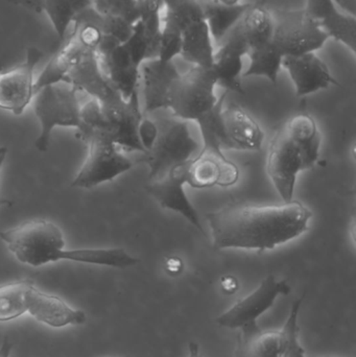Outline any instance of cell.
Wrapping results in <instances>:
<instances>
[{
	"instance_id": "6da1fadb",
	"label": "cell",
	"mask_w": 356,
	"mask_h": 357,
	"mask_svg": "<svg viewBox=\"0 0 356 357\" xmlns=\"http://www.w3.org/2000/svg\"><path fill=\"white\" fill-rule=\"evenodd\" d=\"M313 213L301 202L233 203L206 214L215 249H275L309 230Z\"/></svg>"
},
{
	"instance_id": "7a4b0ae2",
	"label": "cell",
	"mask_w": 356,
	"mask_h": 357,
	"mask_svg": "<svg viewBox=\"0 0 356 357\" xmlns=\"http://www.w3.org/2000/svg\"><path fill=\"white\" fill-rule=\"evenodd\" d=\"M0 239L20 264L40 268L59 261L127 268L139 262L121 248L66 249L61 229L47 220H33L0 231Z\"/></svg>"
},
{
	"instance_id": "3957f363",
	"label": "cell",
	"mask_w": 356,
	"mask_h": 357,
	"mask_svg": "<svg viewBox=\"0 0 356 357\" xmlns=\"http://www.w3.org/2000/svg\"><path fill=\"white\" fill-rule=\"evenodd\" d=\"M144 117L140 111L138 92L121 108L102 111L95 100L82 106V126L77 136L89 131L106 134L119 149L146 153L140 139V127Z\"/></svg>"
},
{
	"instance_id": "277c9868",
	"label": "cell",
	"mask_w": 356,
	"mask_h": 357,
	"mask_svg": "<svg viewBox=\"0 0 356 357\" xmlns=\"http://www.w3.org/2000/svg\"><path fill=\"white\" fill-rule=\"evenodd\" d=\"M77 92L72 86L60 83L42 88L33 96L31 104L40 127L35 146L39 152L48 150L56 128H81L83 105Z\"/></svg>"
},
{
	"instance_id": "5b68a950",
	"label": "cell",
	"mask_w": 356,
	"mask_h": 357,
	"mask_svg": "<svg viewBox=\"0 0 356 357\" xmlns=\"http://www.w3.org/2000/svg\"><path fill=\"white\" fill-rule=\"evenodd\" d=\"M87 144V156L71 182L75 188L91 189L111 182L133 167V161L106 134L89 131L79 136Z\"/></svg>"
},
{
	"instance_id": "8992f818",
	"label": "cell",
	"mask_w": 356,
	"mask_h": 357,
	"mask_svg": "<svg viewBox=\"0 0 356 357\" xmlns=\"http://www.w3.org/2000/svg\"><path fill=\"white\" fill-rule=\"evenodd\" d=\"M274 33L272 43L284 56L316 52L327 43V37L317 21L311 18L304 8L272 10Z\"/></svg>"
},
{
	"instance_id": "52a82bcc",
	"label": "cell",
	"mask_w": 356,
	"mask_h": 357,
	"mask_svg": "<svg viewBox=\"0 0 356 357\" xmlns=\"http://www.w3.org/2000/svg\"><path fill=\"white\" fill-rule=\"evenodd\" d=\"M215 86L212 68L194 66L180 73L173 83L169 109L181 121H196L217 105Z\"/></svg>"
},
{
	"instance_id": "ba28073f",
	"label": "cell",
	"mask_w": 356,
	"mask_h": 357,
	"mask_svg": "<svg viewBox=\"0 0 356 357\" xmlns=\"http://www.w3.org/2000/svg\"><path fill=\"white\" fill-rule=\"evenodd\" d=\"M198 146L190 134L187 121H169L158 128L154 144L144 154V161L150 169V180H157L173 167L189 162Z\"/></svg>"
},
{
	"instance_id": "9c48e42d",
	"label": "cell",
	"mask_w": 356,
	"mask_h": 357,
	"mask_svg": "<svg viewBox=\"0 0 356 357\" xmlns=\"http://www.w3.org/2000/svg\"><path fill=\"white\" fill-rule=\"evenodd\" d=\"M43 52L29 47L24 61L0 73V110L10 114H23L35 96V70Z\"/></svg>"
},
{
	"instance_id": "30bf717a",
	"label": "cell",
	"mask_w": 356,
	"mask_h": 357,
	"mask_svg": "<svg viewBox=\"0 0 356 357\" xmlns=\"http://www.w3.org/2000/svg\"><path fill=\"white\" fill-rule=\"evenodd\" d=\"M290 293L291 287L286 280H277L275 276L270 275L250 295L217 317L215 322L219 326L229 329H242L255 324L257 319L274 305L279 296Z\"/></svg>"
},
{
	"instance_id": "8fae6325",
	"label": "cell",
	"mask_w": 356,
	"mask_h": 357,
	"mask_svg": "<svg viewBox=\"0 0 356 357\" xmlns=\"http://www.w3.org/2000/svg\"><path fill=\"white\" fill-rule=\"evenodd\" d=\"M268 174L284 203L293 201L297 176L303 167L302 154L284 127L278 130L270 146Z\"/></svg>"
},
{
	"instance_id": "7c38bea8",
	"label": "cell",
	"mask_w": 356,
	"mask_h": 357,
	"mask_svg": "<svg viewBox=\"0 0 356 357\" xmlns=\"http://www.w3.org/2000/svg\"><path fill=\"white\" fill-rule=\"evenodd\" d=\"M238 23L224 38L221 47L215 52L212 70L217 85L225 88L226 91L245 94L242 77L244 58L248 54L249 46Z\"/></svg>"
},
{
	"instance_id": "4fadbf2b",
	"label": "cell",
	"mask_w": 356,
	"mask_h": 357,
	"mask_svg": "<svg viewBox=\"0 0 356 357\" xmlns=\"http://www.w3.org/2000/svg\"><path fill=\"white\" fill-rule=\"evenodd\" d=\"M192 161V160H190ZM189 162L178 165L169 173L146 185V191L165 209L173 210L183 215L200 231H203L198 211L186 195L184 185L187 184Z\"/></svg>"
},
{
	"instance_id": "5bb4252c",
	"label": "cell",
	"mask_w": 356,
	"mask_h": 357,
	"mask_svg": "<svg viewBox=\"0 0 356 357\" xmlns=\"http://www.w3.org/2000/svg\"><path fill=\"white\" fill-rule=\"evenodd\" d=\"M282 67L294 83L297 96H309L338 85L326 63L316 52L284 56Z\"/></svg>"
},
{
	"instance_id": "9a60e30c",
	"label": "cell",
	"mask_w": 356,
	"mask_h": 357,
	"mask_svg": "<svg viewBox=\"0 0 356 357\" xmlns=\"http://www.w3.org/2000/svg\"><path fill=\"white\" fill-rule=\"evenodd\" d=\"M180 73L173 62L146 61L140 69L144 81V112L169 109L171 88Z\"/></svg>"
},
{
	"instance_id": "2e32d148",
	"label": "cell",
	"mask_w": 356,
	"mask_h": 357,
	"mask_svg": "<svg viewBox=\"0 0 356 357\" xmlns=\"http://www.w3.org/2000/svg\"><path fill=\"white\" fill-rule=\"evenodd\" d=\"M238 178V169L225 156L201 153L190 161L187 184L192 188L228 187Z\"/></svg>"
},
{
	"instance_id": "e0dca14e",
	"label": "cell",
	"mask_w": 356,
	"mask_h": 357,
	"mask_svg": "<svg viewBox=\"0 0 356 357\" xmlns=\"http://www.w3.org/2000/svg\"><path fill=\"white\" fill-rule=\"evenodd\" d=\"M36 13H44L49 18L59 44H62L77 16L93 6V0H8Z\"/></svg>"
},
{
	"instance_id": "ac0fdd59",
	"label": "cell",
	"mask_w": 356,
	"mask_h": 357,
	"mask_svg": "<svg viewBox=\"0 0 356 357\" xmlns=\"http://www.w3.org/2000/svg\"><path fill=\"white\" fill-rule=\"evenodd\" d=\"M29 316L52 328H63L70 325H82L87 320L83 310H75L62 298L36 289L31 301Z\"/></svg>"
},
{
	"instance_id": "d6986e66",
	"label": "cell",
	"mask_w": 356,
	"mask_h": 357,
	"mask_svg": "<svg viewBox=\"0 0 356 357\" xmlns=\"http://www.w3.org/2000/svg\"><path fill=\"white\" fill-rule=\"evenodd\" d=\"M224 128L234 150L259 151L265 139L258 123L242 107L230 104L222 111Z\"/></svg>"
},
{
	"instance_id": "ffe728a7",
	"label": "cell",
	"mask_w": 356,
	"mask_h": 357,
	"mask_svg": "<svg viewBox=\"0 0 356 357\" xmlns=\"http://www.w3.org/2000/svg\"><path fill=\"white\" fill-rule=\"evenodd\" d=\"M235 357H279L286 344L284 331H263L255 324L238 329Z\"/></svg>"
},
{
	"instance_id": "44dd1931",
	"label": "cell",
	"mask_w": 356,
	"mask_h": 357,
	"mask_svg": "<svg viewBox=\"0 0 356 357\" xmlns=\"http://www.w3.org/2000/svg\"><path fill=\"white\" fill-rule=\"evenodd\" d=\"M215 54V42L205 19L183 31L180 56L186 62L202 68H212Z\"/></svg>"
},
{
	"instance_id": "7402d4cb",
	"label": "cell",
	"mask_w": 356,
	"mask_h": 357,
	"mask_svg": "<svg viewBox=\"0 0 356 357\" xmlns=\"http://www.w3.org/2000/svg\"><path fill=\"white\" fill-rule=\"evenodd\" d=\"M284 127L300 149L304 171L313 169L319 159L322 142L315 119L307 113H301L291 119Z\"/></svg>"
},
{
	"instance_id": "603a6c76",
	"label": "cell",
	"mask_w": 356,
	"mask_h": 357,
	"mask_svg": "<svg viewBox=\"0 0 356 357\" xmlns=\"http://www.w3.org/2000/svg\"><path fill=\"white\" fill-rule=\"evenodd\" d=\"M318 24L330 39L346 46L353 56L356 52L355 16L342 12L336 3L332 2L315 17Z\"/></svg>"
},
{
	"instance_id": "cb8c5ba5",
	"label": "cell",
	"mask_w": 356,
	"mask_h": 357,
	"mask_svg": "<svg viewBox=\"0 0 356 357\" xmlns=\"http://www.w3.org/2000/svg\"><path fill=\"white\" fill-rule=\"evenodd\" d=\"M228 93L229 92L225 91L217 100V105L196 121L200 127L203 138V149L201 153H210L224 156L223 151L234 150L226 134L222 119V111Z\"/></svg>"
},
{
	"instance_id": "d4e9b609",
	"label": "cell",
	"mask_w": 356,
	"mask_h": 357,
	"mask_svg": "<svg viewBox=\"0 0 356 357\" xmlns=\"http://www.w3.org/2000/svg\"><path fill=\"white\" fill-rule=\"evenodd\" d=\"M36 289L33 281L25 279L0 284V322L16 320L29 314Z\"/></svg>"
},
{
	"instance_id": "484cf974",
	"label": "cell",
	"mask_w": 356,
	"mask_h": 357,
	"mask_svg": "<svg viewBox=\"0 0 356 357\" xmlns=\"http://www.w3.org/2000/svg\"><path fill=\"white\" fill-rule=\"evenodd\" d=\"M251 3L226 6L217 0L202 3L204 19L215 43H221L227 33L242 20Z\"/></svg>"
},
{
	"instance_id": "4316f807",
	"label": "cell",
	"mask_w": 356,
	"mask_h": 357,
	"mask_svg": "<svg viewBox=\"0 0 356 357\" xmlns=\"http://www.w3.org/2000/svg\"><path fill=\"white\" fill-rule=\"evenodd\" d=\"M238 24L249 50L271 43L273 39V14L263 2L251 4Z\"/></svg>"
},
{
	"instance_id": "83f0119b",
	"label": "cell",
	"mask_w": 356,
	"mask_h": 357,
	"mask_svg": "<svg viewBox=\"0 0 356 357\" xmlns=\"http://www.w3.org/2000/svg\"><path fill=\"white\" fill-rule=\"evenodd\" d=\"M247 56L250 60V65L242 73V77H263L274 85L277 84L284 56L272 42L258 47L250 48Z\"/></svg>"
},
{
	"instance_id": "f1b7e54d",
	"label": "cell",
	"mask_w": 356,
	"mask_h": 357,
	"mask_svg": "<svg viewBox=\"0 0 356 357\" xmlns=\"http://www.w3.org/2000/svg\"><path fill=\"white\" fill-rule=\"evenodd\" d=\"M162 27L183 33L186 29L204 20L202 3L199 0H163Z\"/></svg>"
},
{
	"instance_id": "f546056e",
	"label": "cell",
	"mask_w": 356,
	"mask_h": 357,
	"mask_svg": "<svg viewBox=\"0 0 356 357\" xmlns=\"http://www.w3.org/2000/svg\"><path fill=\"white\" fill-rule=\"evenodd\" d=\"M93 8L102 16L135 24L140 18L137 0H93Z\"/></svg>"
},
{
	"instance_id": "4dcf8cb0",
	"label": "cell",
	"mask_w": 356,
	"mask_h": 357,
	"mask_svg": "<svg viewBox=\"0 0 356 357\" xmlns=\"http://www.w3.org/2000/svg\"><path fill=\"white\" fill-rule=\"evenodd\" d=\"M302 298L293 303L292 310L288 314L286 324L282 327L286 335V344L279 357H307L305 350L299 342L298 317L300 312Z\"/></svg>"
},
{
	"instance_id": "1f68e13d",
	"label": "cell",
	"mask_w": 356,
	"mask_h": 357,
	"mask_svg": "<svg viewBox=\"0 0 356 357\" xmlns=\"http://www.w3.org/2000/svg\"><path fill=\"white\" fill-rule=\"evenodd\" d=\"M182 35L183 33L179 31L162 27L160 48L157 59L163 62H173V59L180 56L181 52Z\"/></svg>"
},
{
	"instance_id": "d6a6232c",
	"label": "cell",
	"mask_w": 356,
	"mask_h": 357,
	"mask_svg": "<svg viewBox=\"0 0 356 357\" xmlns=\"http://www.w3.org/2000/svg\"><path fill=\"white\" fill-rule=\"evenodd\" d=\"M165 271L169 273L171 276H176V275H179L180 273H182L183 271V261L182 259H180L177 256H173V257H169V259L165 261Z\"/></svg>"
},
{
	"instance_id": "836d02e7",
	"label": "cell",
	"mask_w": 356,
	"mask_h": 357,
	"mask_svg": "<svg viewBox=\"0 0 356 357\" xmlns=\"http://www.w3.org/2000/svg\"><path fill=\"white\" fill-rule=\"evenodd\" d=\"M221 287L223 289L224 293L231 295V294L235 293L238 289V281L235 277L233 276H226L222 278Z\"/></svg>"
},
{
	"instance_id": "e575fe53",
	"label": "cell",
	"mask_w": 356,
	"mask_h": 357,
	"mask_svg": "<svg viewBox=\"0 0 356 357\" xmlns=\"http://www.w3.org/2000/svg\"><path fill=\"white\" fill-rule=\"evenodd\" d=\"M13 344L10 341V337L8 335L2 339L1 344H0V357H10L12 354Z\"/></svg>"
},
{
	"instance_id": "d590c367",
	"label": "cell",
	"mask_w": 356,
	"mask_h": 357,
	"mask_svg": "<svg viewBox=\"0 0 356 357\" xmlns=\"http://www.w3.org/2000/svg\"><path fill=\"white\" fill-rule=\"evenodd\" d=\"M187 357H203L200 351V346L194 342H190L188 345V356Z\"/></svg>"
},
{
	"instance_id": "8d00e7d4",
	"label": "cell",
	"mask_w": 356,
	"mask_h": 357,
	"mask_svg": "<svg viewBox=\"0 0 356 357\" xmlns=\"http://www.w3.org/2000/svg\"><path fill=\"white\" fill-rule=\"evenodd\" d=\"M6 155H8V148L4 146H0V172H1L2 165L6 160Z\"/></svg>"
},
{
	"instance_id": "74e56055",
	"label": "cell",
	"mask_w": 356,
	"mask_h": 357,
	"mask_svg": "<svg viewBox=\"0 0 356 357\" xmlns=\"http://www.w3.org/2000/svg\"><path fill=\"white\" fill-rule=\"evenodd\" d=\"M219 3L226 4V6H234L240 3V0H217Z\"/></svg>"
},
{
	"instance_id": "f35d334b",
	"label": "cell",
	"mask_w": 356,
	"mask_h": 357,
	"mask_svg": "<svg viewBox=\"0 0 356 357\" xmlns=\"http://www.w3.org/2000/svg\"><path fill=\"white\" fill-rule=\"evenodd\" d=\"M307 357H334V356H307Z\"/></svg>"
},
{
	"instance_id": "ab89813d",
	"label": "cell",
	"mask_w": 356,
	"mask_h": 357,
	"mask_svg": "<svg viewBox=\"0 0 356 357\" xmlns=\"http://www.w3.org/2000/svg\"><path fill=\"white\" fill-rule=\"evenodd\" d=\"M158 1L162 2L163 3V0H158Z\"/></svg>"
}]
</instances>
